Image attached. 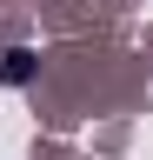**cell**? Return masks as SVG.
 <instances>
[{"label": "cell", "mask_w": 153, "mask_h": 160, "mask_svg": "<svg viewBox=\"0 0 153 160\" xmlns=\"http://www.w3.org/2000/svg\"><path fill=\"white\" fill-rule=\"evenodd\" d=\"M27 80H33V53L27 47H7L0 53V87H27Z\"/></svg>", "instance_id": "cell-1"}]
</instances>
